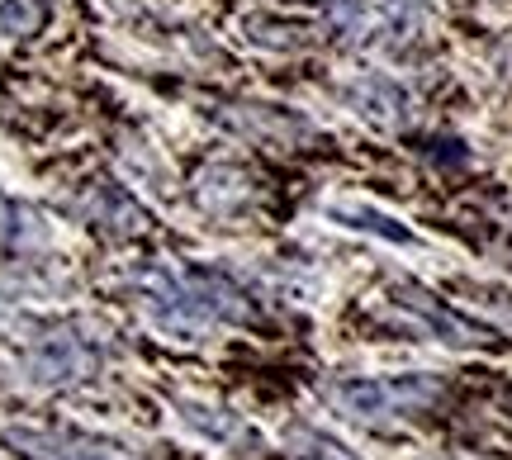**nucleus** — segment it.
I'll return each instance as SVG.
<instances>
[{"label":"nucleus","instance_id":"obj_1","mask_svg":"<svg viewBox=\"0 0 512 460\" xmlns=\"http://www.w3.org/2000/svg\"><path fill=\"white\" fill-rule=\"evenodd\" d=\"M441 399L437 375H380V380H342L332 385V404H342L356 418H394L418 413Z\"/></svg>","mask_w":512,"mask_h":460},{"label":"nucleus","instance_id":"obj_2","mask_svg":"<svg viewBox=\"0 0 512 460\" xmlns=\"http://www.w3.org/2000/svg\"><path fill=\"white\" fill-rule=\"evenodd\" d=\"M403 304H408V309H418L422 318H427V323H432V328L446 337V342H484V337H489V332L479 328V323H465L460 313L441 309L437 299L427 295V290H418V285H403Z\"/></svg>","mask_w":512,"mask_h":460},{"label":"nucleus","instance_id":"obj_6","mask_svg":"<svg viewBox=\"0 0 512 460\" xmlns=\"http://www.w3.org/2000/svg\"><path fill=\"white\" fill-rule=\"evenodd\" d=\"M10 219H15V209H10V204L0 200V238H5V233H10V228H5V223H10Z\"/></svg>","mask_w":512,"mask_h":460},{"label":"nucleus","instance_id":"obj_5","mask_svg":"<svg viewBox=\"0 0 512 460\" xmlns=\"http://www.w3.org/2000/svg\"><path fill=\"white\" fill-rule=\"evenodd\" d=\"M337 219H347L351 228L384 233V238H394V242H413V233H408V228H394V219H384V214H375V209H337Z\"/></svg>","mask_w":512,"mask_h":460},{"label":"nucleus","instance_id":"obj_4","mask_svg":"<svg viewBox=\"0 0 512 460\" xmlns=\"http://www.w3.org/2000/svg\"><path fill=\"white\" fill-rule=\"evenodd\" d=\"M351 100L361 105V114H375V119H389V114L403 105V95L394 81H384V76H370V81H356L351 86Z\"/></svg>","mask_w":512,"mask_h":460},{"label":"nucleus","instance_id":"obj_3","mask_svg":"<svg viewBox=\"0 0 512 460\" xmlns=\"http://www.w3.org/2000/svg\"><path fill=\"white\" fill-rule=\"evenodd\" d=\"M48 24V0H0V34L29 38Z\"/></svg>","mask_w":512,"mask_h":460}]
</instances>
